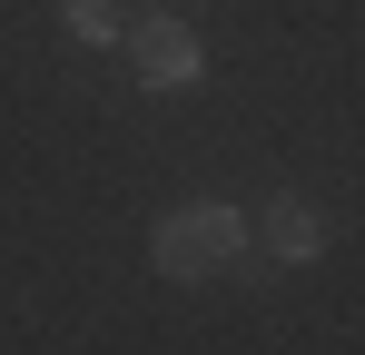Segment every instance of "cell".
<instances>
[{
    "instance_id": "cell-1",
    "label": "cell",
    "mask_w": 365,
    "mask_h": 355,
    "mask_svg": "<svg viewBox=\"0 0 365 355\" xmlns=\"http://www.w3.org/2000/svg\"><path fill=\"white\" fill-rule=\"evenodd\" d=\"M237 247H247V217L217 207V197L158 217V267H168V277H217V267H237Z\"/></svg>"
},
{
    "instance_id": "cell-2",
    "label": "cell",
    "mask_w": 365,
    "mask_h": 355,
    "mask_svg": "<svg viewBox=\"0 0 365 355\" xmlns=\"http://www.w3.org/2000/svg\"><path fill=\"white\" fill-rule=\"evenodd\" d=\"M128 79H148V89H187L197 69H207V50H197V30L187 20H128Z\"/></svg>"
},
{
    "instance_id": "cell-3",
    "label": "cell",
    "mask_w": 365,
    "mask_h": 355,
    "mask_svg": "<svg viewBox=\"0 0 365 355\" xmlns=\"http://www.w3.org/2000/svg\"><path fill=\"white\" fill-rule=\"evenodd\" d=\"M267 247H277L287 267H297V257H316V247H326V227H316V207H297V197H277V207H267Z\"/></svg>"
},
{
    "instance_id": "cell-4",
    "label": "cell",
    "mask_w": 365,
    "mask_h": 355,
    "mask_svg": "<svg viewBox=\"0 0 365 355\" xmlns=\"http://www.w3.org/2000/svg\"><path fill=\"white\" fill-rule=\"evenodd\" d=\"M69 30L79 40H128V10L119 0H69Z\"/></svg>"
}]
</instances>
